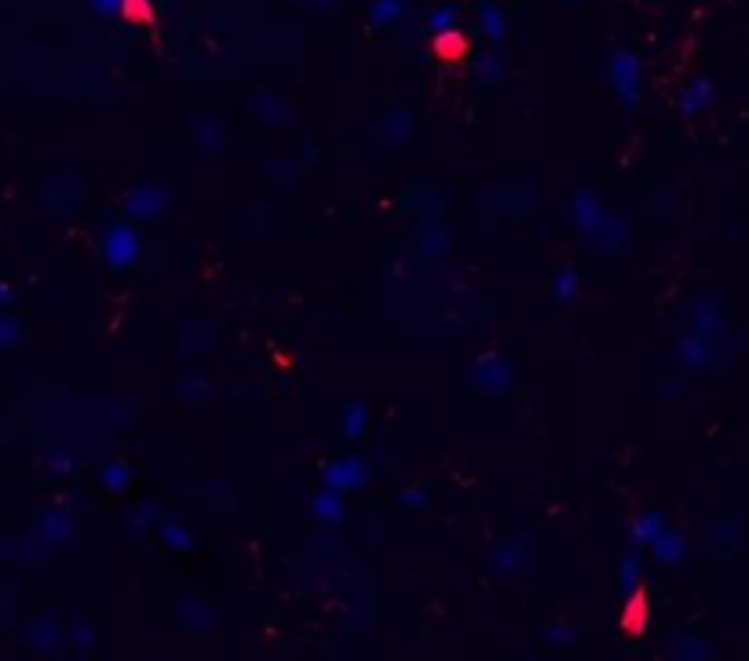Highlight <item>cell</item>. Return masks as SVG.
Segmentation results:
<instances>
[{
    "mask_svg": "<svg viewBox=\"0 0 749 661\" xmlns=\"http://www.w3.org/2000/svg\"><path fill=\"white\" fill-rule=\"evenodd\" d=\"M464 51H468V40L461 33H443L436 40V55H443V59H464Z\"/></svg>",
    "mask_w": 749,
    "mask_h": 661,
    "instance_id": "1",
    "label": "cell"
},
{
    "mask_svg": "<svg viewBox=\"0 0 749 661\" xmlns=\"http://www.w3.org/2000/svg\"><path fill=\"white\" fill-rule=\"evenodd\" d=\"M4 296H8V293H4V289H0V300H4Z\"/></svg>",
    "mask_w": 749,
    "mask_h": 661,
    "instance_id": "2",
    "label": "cell"
}]
</instances>
